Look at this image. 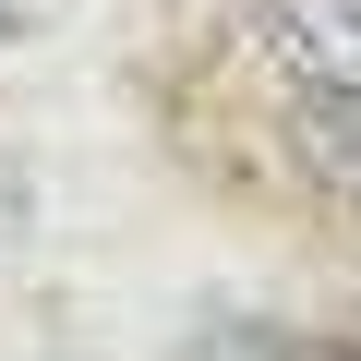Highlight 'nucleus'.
<instances>
[{"instance_id":"obj_1","label":"nucleus","mask_w":361,"mask_h":361,"mask_svg":"<svg viewBox=\"0 0 361 361\" xmlns=\"http://www.w3.org/2000/svg\"><path fill=\"white\" fill-rule=\"evenodd\" d=\"M253 25L289 61V85H349L361 97V0H265Z\"/></svg>"},{"instance_id":"obj_2","label":"nucleus","mask_w":361,"mask_h":361,"mask_svg":"<svg viewBox=\"0 0 361 361\" xmlns=\"http://www.w3.org/2000/svg\"><path fill=\"white\" fill-rule=\"evenodd\" d=\"M289 145H301L313 180L361 193V97H349V85H301V97H289Z\"/></svg>"},{"instance_id":"obj_3","label":"nucleus","mask_w":361,"mask_h":361,"mask_svg":"<svg viewBox=\"0 0 361 361\" xmlns=\"http://www.w3.org/2000/svg\"><path fill=\"white\" fill-rule=\"evenodd\" d=\"M0 37H25V13H13V0H0Z\"/></svg>"}]
</instances>
